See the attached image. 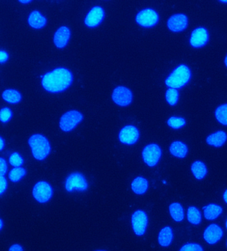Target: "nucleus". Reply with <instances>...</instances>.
Masks as SVG:
<instances>
[{"label": "nucleus", "mask_w": 227, "mask_h": 251, "mask_svg": "<svg viewBox=\"0 0 227 251\" xmlns=\"http://www.w3.org/2000/svg\"><path fill=\"white\" fill-rule=\"evenodd\" d=\"M74 74L63 67L53 69L42 75L41 84L43 88L51 94H60L70 88L74 83Z\"/></svg>", "instance_id": "obj_1"}, {"label": "nucleus", "mask_w": 227, "mask_h": 251, "mask_svg": "<svg viewBox=\"0 0 227 251\" xmlns=\"http://www.w3.org/2000/svg\"><path fill=\"white\" fill-rule=\"evenodd\" d=\"M192 77L191 69L185 64H180L175 68L165 79L168 87L175 89L183 88L189 83Z\"/></svg>", "instance_id": "obj_2"}, {"label": "nucleus", "mask_w": 227, "mask_h": 251, "mask_svg": "<svg viewBox=\"0 0 227 251\" xmlns=\"http://www.w3.org/2000/svg\"><path fill=\"white\" fill-rule=\"evenodd\" d=\"M29 144L33 157L40 161L46 159L51 151L49 141L41 134H34L31 136Z\"/></svg>", "instance_id": "obj_3"}, {"label": "nucleus", "mask_w": 227, "mask_h": 251, "mask_svg": "<svg viewBox=\"0 0 227 251\" xmlns=\"http://www.w3.org/2000/svg\"><path fill=\"white\" fill-rule=\"evenodd\" d=\"M159 21V16L157 11L149 7L139 11L135 16L136 23L144 28L155 27Z\"/></svg>", "instance_id": "obj_4"}, {"label": "nucleus", "mask_w": 227, "mask_h": 251, "mask_svg": "<svg viewBox=\"0 0 227 251\" xmlns=\"http://www.w3.org/2000/svg\"><path fill=\"white\" fill-rule=\"evenodd\" d=\"M83 115L79 111L71 110L64 113L59 121V127L65 132L72 131L82 122Z\"/></svg>", "instance_id": "obj_5"}, {"label": "nucleus", "mask_w": 227, "mask_h": 251, "mask_svg": "<svg viewBox=\"0 0 227 251\" xmlns=\"http://www.w3.org/2000/svg\"><path fill=\"white\" fill-rule=\"evenodd\" d=\"M105 18V11L100 5H95L87 13L84 24L89 28H96L103 23Z\"/></svg>", "instance_id": "obj_6"}, {"label": "nucleus", "mask_w": 227, "mask_h": 251, "mask_svg": "<svg viewBox=\"0 0 227 251\" xmlns=\"http://www.w3.org/2000/svg\"><path fill=\"white\" fill-rule=\"evenodd\" d=\"M111 98L113 102L121 107H126L132 103L133 100V94L128 87L120 85L113 89Z\"/></svg>", "instance_id": "obj_7"}, {"label": "nucleus", "mask_w": 227, "mask_h": 251, "mask_svg": "<svg viewBox=\"0 0 227 251\" xmlns=\"http://www.w3.org/2000/svg\"><path fill=\"white\" fill-rule=\"evenodd\" d=\"M65 187L68 192H72L74 190L85 191L88 187V183L82 174L73 173L67 178Z\"/></svg>", "instance_id": "obj_8"}, {"label": "nucleus", "mask_w": 227, "mask_h": 251, "mask_svg": "<svg viewBox=\"0 0 227 251\" xmlns=\"http://www.w3.org/2000/svg\"><path fill=\"white\" fill-rule=\"evenodd\" d=\"M161 155V148L154 143L145 147L142 153L143 161L150 167L155 166L159 163Z\"/></svg>", "instance_id": "obj_9"}, {"label": "nucleus", "mask_w": 227, "mask_h": 251, "mask_svg": "<svg viewBox=\"0 0 227 251\" xmlns=\"http://www.w3.org/2000/svg\"><path fill=\"white\" fill-rule=\"evenodd\" d=\"M33 195L35 200L41 203L48 202L53 195L51 186L46 181H40L35 184L33 189Z\"/></svg>", "instance_id": "obj_10"}, {"label": "nucleus", "mask_w": 227, "mask_h": 251, "mask_svg": "<svg viewBox=\"0 0 227 251\" xmlns=\"http://www.w3.org/2000/svg\"><path fill=\"white\" fill-rule=\"evenodd\" d=\"M132 227L136 235L142 236L146 231L148 224V215L144 211L139 210L132 215Z\"/></svg>", "instance_id": "obj_11"}, {"label": "nucleus", "mask_w": 227, "mask_h": 251, "mask_svg": "<svg viewBox=\"0 0 227 251\" xmlns=\"http://www.w3.org/2000/svg\"><path fill=\"white\" fill-rule=\"evenodd\" d=\"M209 33L205 27H199L191 33L189 42L194 48H202L205 46L209 41Z\"/></svg>", "instance_id": "obj_12"}, {"label": "nucleus", "mask_w": 227, "mask_h": 251, "mask_svg": "<svg viewBox=\"0 0 227 251\" xmlns=\"http://www.w3.org/2000/svg\"><path fill=\"white\" fill-rule=\"evenodd\" d=\"M189 19L183 14H176L171 16L167 20V27L173 32H181L187 29Z\"/></svg>", "instance_id": "obj_13"}, {"label": "nucleus", "mask_w": 227, "mask_h": 251, "mask_svg": "<svg viewBox=\"0 0 227 251\" xmlns=\"http://www.w3.org/2000/svg\"><path fill=\"white\" fill-rule=\"evenodd\" d=\"M72 32L70 27L66 25L60 26L53 35V42L55 47L63 49L70 42Z\"/></svg>", "instance_id": "obj_14"}, {"label": "nucleus", "mask_w": 227, "mask_h": 251, "mask_svg": "<svg viewBox=\"0 0 227 251\" xmlns=\"http://www.w3.org/2000/svg\"><path fill=\"white\" fill-rule=\"evenodd\" d=\"M139 138V131L135 126H125L123 127L119 134V139L121 142L126 145H133L137 142Z\"/></svg>", "instance_id": "obj_15"}, {"label": "nucleus", "mask_w": 227, "mask_h": 251, "mask_svg": "<svg viewBox=\"0 0 227 251\" xmlns=\"http://www.w3.org/2000/svg\"><path fill=\"white\" fill-rule=\"evenodd\" d=\"M222 228L216 224L208 226L204 232V239L210 245L216 244L223 237Z\"/></svg>", "instance_id": "obj_16"}, {"label": "nucleus", "mask_w": 227, "mask_h": 251, "mask_svg": "<svg viewBox=\"0 0 227 251\" xmlns=\"http://www.w3.org/2000/svg\"><path fill=\"white\" fill-rule=\"evenodd\" d=\"M27 23L29 27L35 29L44 28L48 24L46 17L38 10H33L29 14Z\"/></svg>", "instance_id": "obj_17"}, {"label": "nucleus", "mask_w": 227, "mask_h": 251, "mask_svg": "<svg viewBox=\"0 0 227 251\" xmlns=\"http://www.w3.org/2000/svg\"><path fill=\"white\" fill-rule=\"evenodd\" d=\"M227 141V134L225 131H218L208 135L206 138V142L209 146L220 148Z\"/></svg>", "instance_id": "obj_18"}, {"label": "nucleus", "mask_w": 227, "mask_h": 251, "mask_svg": "<svg viewBox=\"0 0 227 251\" xmlns=\"http://www.w3.org/2000/svg\"><path fill=\"white\" fill-rule=\"evenodd\" d=\"M5 102L10 104H18L22 100V95L16 89H5L1 95Z\"/></svg>", "instance_id": "obj_19"}, {"label": "nucleus", "mask_w": 227, "mask_h": 251, "mask_svg": "<svg viewBox=\"0 0 227 251\" xmlns=\"http://www.w3.org/2000/svg\"><path fill=\"white\" fill-rule=\"evenodd\" d=\"M171 155L177 158L185 157L188 153V148L185 143L182 141H176L172 143L170 146Z\"/></svg>", "instance_id": "obj_20"}, {"label": "nucleus", "mask_w": 227, "mask_h": 251, "mask_svg": "<svg viewBox=\"0 0 227 251\" xmlns=\"http://www.w3.org/2000/svg\"><path fill=\"white\" fill-rule=\"evenodd\" d=\"M204 215L207 220L217 219L223 213V208L216 204H209L204 207Z\"/></svg>", "instance_id": "obj_21"}, {"label": "nucleus", "mask_w": 227, "mask_h": 251, "mask_svg": "<svg viewBox=\"0 0 227 251\" xmlns=\"http://www.w3.org/2000/svg\"><path fill=\"white\" fill-rule=\"evenodd\" d=\"M148 180L143 176H137L131 183L132 190L137 195L144 194L148 191Z\"/></svg>", "instance_id": "obj_22"}, {"label": "nucleus", "mask_w": 227, "mask_h": 251, "mask_svg": "<svg viewBox=\"0 0 227 251\" xmlns=\"http://www.w3.org/2000/svg\"><path fill=\"white\" fill-rule=\"evenodd\" d=\"M173 239H174V233H173L172 228L169 226L163 228L160 231L158 241L162 247L169 246L172 243Z\"/></svg>", "instance_id": "obj_23"}, {"label": "nucleus", "mask_w": 227, "mask_h": 251, "mask_svg": "<svg viewBox=\"0 0 227 251\" xmlns=\"http://www.w3.org/2000/svg\"><path fill=\"white\" fill-rule=\"evenodd\" d=\"M191 172L197 179L202 180L207 174V169L202 161H197L191 165Z\"/></svg>", "instance_id": "obj_24"}, {"label": "nucleus", "mask_w": 227, "mask_h": 251, "mask_svg": "<svg viewBox=\"0 0 227 251\" xmlns=\"http://www.w3.org/2000/svg\"><path fill=\"white\" fill-rule=\"evenodd\" d=\"M169 212H170L171 217L177 222H180L185 218L183 208L178 202L171 204L169 206Z\"/></svg>", "instance_id": "obj_25"}, {"label": "nucleus", "mask_w": 227, "mask_h": 251, "mask_svg": "<svg viewBox=\"0 0 227 251\" xmlns=\"http://www.w3.org/2000/svg\"><path fill=\"white\" fill-rule=\"evenodd\" d=\"M187 219L191 224L197 226L202 222V213L197 207H190L187 210Z\"/></svg>", "instance_id": "obj_26"}, {"label": "nucleus", "mask_w": 227, "mask_h": 251, "mask_svg": "<svg viewBox=\"0 0 227 251\" xmlns=\"http://www.w3.org/2000/svg\"><path fill=\"white\" fill-rule=\"evenodd\" d=\"M165 98L169 105L171 106L176 105L179 100V92L177 89L169 87L165 93Z\"/></svg>", "instance_id": "obj_27"}, {"label": "nucleus", "mask_w": 227, "mask_h": 251, "mask_svg": "<svg viewBox=\"0 0 227 251\" xmlns=\"http://www.w3.org/2000/svg\"><path fill=\"white\" fill-rule=\"evenodd\" d=\"M215 115L218 122L227 126V103L219 106L216 109Z\"/></svg>", "instance_id": "obj_28"}, {"label": "nucleus", "mask_w": 227, "mask_h": 251, "mask_svg": "<svg viewBox=\"0 0 227 251\" xmlns=\"http://www.w3.org/2000/svg\"><path fill=\"white\" fill-rule=\"evenodd\" d=\"M25 169L22 167H16L13 169L9 174V178L12 182L16 183L20 181L24 176H25Z\"/></svg>", "instance_id": "obj_29"}, {"label": "nucleus", "mask_w": 227, "mask_h": 251, "mask_svg": "<svg viewBox=\"0 0 227 251\" xmlns=\"http://www.w3.org/2000/svg\"><path fill=\"white\" fill-rule=\"evenodd\" d=\"M167 125L172 129H179L185 127L186 120L181 117L173 116L167 120Z\"/></svg>", "instance_id": "obj_30"}, {"label": "nucleus", "mask_w": 227, "mask_h": 251, "mask_svg": "<svg viewBox=\"0 0 227 251\" xmlns=\"http://www.w3.org/2000/svg\"><path fill=\"white\" fill-rule=\"evenodd\" d=\"M13 113L12 110L8 107H3L0 111V120L3 124L10 122L12 118Z\"/></svg>", "instance_id": "obj_31"}, {"label": "nucleus", "mask_w": 227, "mask_h": 251, "mask_svg": "<svg viewBox=\"0 0 227 251\" xmlns=\"http://www.w3.org/2000/svg\"><path fill=\"white\" fill-rule=\"evenodd\" d=\"M9 161H10V164L15 167H21L24 164L23 158L18 153H12L10 155Z\"/></svg>", "instance_id": "obj_32"}, {"label": "nucleus", "mask_w": 227, "mask_h": 251, "mask_svg": "<svg viewBox=\"0 0 227 251\" xmlns=\"http://www.w3.org/2000/svg\"><path fill=\"white\" fill-rule=\"evenodd\" d=\"M181 251H203V248L201 245L198 244H195V243H188L183 245V247L180 248Z\"/></svg>", "instance_id": "obj_33"}, {"label": "nucleus", "mask_w": 227, "mask_h": 251, "mask_svg": "<svg viewBox=\"0 0 227 251\" xmlns=\"http://www.w3.org/2000/svg\"><path fill=\"white\" fill-rule=\"evenodd\" d=\"M7 169V165L6 161L3 157L0 158V175L4 176L6 174Z\"/></svg>", "instance_id": "obj_34"}, {"label": "nucleus", "mask_w": 227, "mask_h": 251, "mask_svg": "<svg viewBox=\"0 0 227 251\" xmlns=\"http://www.w3.org/2000/svg\"><path fill=\"white\" fill-rule=\"evenodd\" d=\"M9 59V53L5 50L0 51V64H4Z\"/></svg>", "instance_id": "obj_35"}, {"label": "nucleus", "mask_w": 227, "mask_h": 251, "mask_svg": "<svg viewBox=\"0 0 227 251\" xmlns=\"http://www.w3.org/2000/svg\"><path fill=\"white\" fill-rule=\"evenodd\" d=\"M1 187H0V194L3 195V193L5 192L7 189V183L6 179L4 177V176H1Z\"/></svg>", "instance_id": "obj_36"}, {"label": "nucleus", "mask_w": 227, "mask_h": 251, "mask_svg": "<svg viewBox=\"0 0 227 251\" xmlns=\"http://www.w3.org/2000/svg\"><path fill=\"white\" fill-rule=\"evenodd\" d=\"M9 250L10 251H24V249L23 247L20 246V245L15 244L12 245V246L10 247Z\"/></svg>", "instance_id": "obj_37"}, {"label": "nucleus", "mask_w": 227, "mask_h": 251, "mask_svg": "<svg viewBox=\"0 0 227 251\" xmlns=\"http://www.w3.org/2000/svg\"><path fill=\"white\" fill-rule=\"evenodd\" d=\"M18 1H19L20 3H22V4L26 5L32 2L33 0H18Z\"/></svg>", "instance_id": "obj_38"}, {"label": "nucleus", "mask_w": 227, "mask_h": 251, "mask_svg": "<svg viewBox=\"0 0 227 251\" xmlns=\"http://www.w3.org/2000/svg\"><path fill=\"white\" fill-rule=\"evenodd\" d=\"M0 150L2 151L3 149V147H4V141H3V139L2 137L0 138Z\"/></svg>", "instance_id": "obj_39"}, {"label": "nucleus", "mask_w": 227, "mask_h": 251, "mask_svg": "<svg viewBox=\"0 0 227 251\" xmlns=\"http://www.w3.org/2000/svg\"><path fill=\"white\" fill-rule=\"evenodd\" d=\"M223 198H224L225 202L227 204V189L225 191L224 195H223Z\"/></svg>", "instance_id": "obj_40"}, {"label": "nucleus", "mask_w": 227, "mask_h": 251, "mask_svg": "<svg viewBox=\"0 0 227 251\" xmlns=\"http://www.w3.org/2000/svg\"><path fill=\"white\" fill-rule=\"evenodd\" d=\"M3 225V220H2V219H0V226H0V228H1V229H0V230L2 229Z\"/></svg>", "instance_id": "obj_41"}, {"label": "nucleus", "mask_w": 227, "mask_h": 251, "mask_svg": "<svg viewBox=\"0 0 227 251\" xmlns=\"http://www.w3.org/2000/svg\"><path fill=\"white\" fill-rule=\"evenodd\" d=\"M219 1L223 3H227V0H219Z\"/></svg>", "instance_id": "obj_42"}, {"label": "nucleus", "mask_w": 227, "mask_h": 251, "mask_svg": "<svg viewBox=\"0 0 227 251\" xmlns=\"http://www.w3.org/2000/svg\"><path fill=\"white\" fill-rule=\"evenodd\" d=\"M225 66H226L227 68V54L226 55V57H225Z\"/></svg>", "instance_id": "obj_43"}, {"label": "nucleus", "mask_w": 227, "mask_h": 251, "mask_svg": "<svg viewBox=\"0 0 227 251\" xmlns=\"http://www.w3.org/2000/svg\"><path fill=\"white\" fill-rule=\"evenodd\" d=\"M226 227H227V221H226Z\"/></svg>", "instance_id": "obj_44"}]
</instances>
